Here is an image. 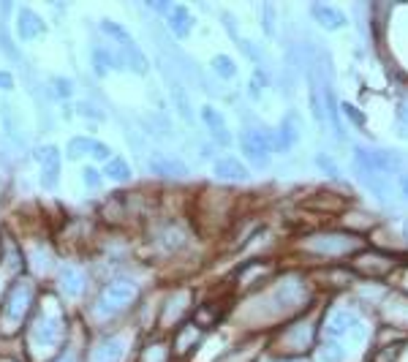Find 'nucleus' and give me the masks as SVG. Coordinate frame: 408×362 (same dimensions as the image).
Instances as JSON below:
<instances>
[{"mask_svg":"<svg viewBox=\"0 0 408 362\" xmlns=\"http://www.w3.org/2000/svg\"><path fill=\"white\" fill-rule=\"evenodd\" d=\"M212 172L218 180H229V183H242L248 180V169L237 161V158H218L212 164Z\"/></svg>","mask_w":408,"mask_h":362,"instance_id":"obj_13","label":"nucleus"},{"mask_svg":"<svg viewBox=\"0 0 408 362\" xmlns=\"http://www.w3.org/2000/svg\"><path fill=\"white\" fill-rule=\"evenodd\" d=\"M147 169L158 177H172V180H180L188 174V166L180 161V158H172V155H164V153H155L150 161H147Z\"/></svg>","mask_w":408,"mask_h":362,"instance_id":"obj_7","label":"nucleus"},{"mask_svg":"<svg viewBox=\"0 0 408 362\" xmlns=\"http://www.w3.org/2000/svg\"><path fill=\"white\" fill-rule=\"evenodd\" d=\"M93 63H96V74H106V71H109V66H112V63H117V60H114V55H112V52H109V49H101V47H96V49H93Z\"/></svg>","mask_w":408,"mask_h":362,"instance_id":"obj_21","label":"nucleus"},{"mask_svg":"<svg viewBox=\"0 0 408 362\" xmlns=\"http://www.w3.org/2000/svg\"><path fill=\"white\" fill-rule=\"evenodd\" d=\"M14 88V77L8 71H0V90H11Z\"/></svg>","mask_w":408,"mask_h":362,"instance_id":"obj_33","label":"nucleus"},{"mask_svg":"<svg viewBox=\"0 0 408 362\" xmlns=\"http://www.w3.org/2000/svg\"><path fill=\"white\" fill-rule=\"evenodd\" d=\"M307 248H310V250H316L318 256L332 259V256L354 253L357 248H362V240H359V237H354V235H321V237H313Z\"/></svg>","mask_w":408,"mask_h":362,"instance_id":"obj_4","label":"nucleus"},{"mask_svg":"<svg viewBox=\"0 0 408 362\" xmlns=\"http://www.w3.org/2000/svg\"><path fill=\"white\" fill-rule=\"evenodd\" d=\"M264 30H267V36L275 33V5L272 3H264Z\"/></svg>","mask_w":408,"mask_h":362,"instance_id":"obj_24","label":"nucleus"},{"mask_svg":"<svg viewBox=\"0 0 408 362\" xmlns=\"http://www.w3.org/2000/svg\"><path fill=\"white\" fill-rule=\"evenodd\" d=\"M47 30V25H44V19L33 11V8H19L16 11V36L22 38V41H30V38H38L41 33Z\"/></svg>","mask_w":408,"mask_h":362,"instance_id":"obj_8","label":"nucleus"},{"mask_svg":"<svg viewBox=\"0 0 408 362\" xmlns=\"http://www.w3.org/2000/svg\"><path fill=\"white\" fill-rule=\"evenodd\" d=\"M202 120L204 125L209 128V133H212L220 144H229V142H231V133H229V128H226V120H223V115H220L215 107H204Z\"/></svg>","mask_w":408,"mask_h":362,"instance_id":"obj_15","label":"nucleus"},{"mask_svg":"<svg viewBox=\"0 0 408 362\" xmlns=\"http://www.w3.org/2000/svg\"><path fill=\"white\" fill-rule=\"evenodd\" d=\"M400 188H403V196L408 199V177H400Z\"/></svg>","mask_w":408,"mask_h":362,"instance_id":"obj_35","label":"nucleus"},{"mask_svg":"<svg viewBox=\"0 0 408 362\" xmlns=\"http://www.w3.org/2000/svg\"><path fill=\"white\" fill-rule=\"evenodd\" d=\"M310 14H313V19H316L321 27H327V30H340V27H346V22H348L340 8L324 5V3H313Z\"/></svg>","mask_w":408,"mask_h":362,"instance_id":"obj_11","label":"nucleus"},{"mask_svg":"<svg viewBox=\"0 0 408 362\" xmlns=\"http://www.w3.org/2000/svg\"><path fill=\"white\" fill-rule=\"evenodd\" d=\"M346 357V352L337 346V344H327L324 349H321V360L324 362H340Z\"/></svg>","mask_w":408,"mask_h":362,"instance_id":"obj_23","label":"nucleus"},{"mask_svg":"<svg viewBox=\"0 0 408 362\" xmlns=\"http://www.w3.org/2000/svg\"><path fill=\"white\" fill-rule=\"evenodd\" d=\"M316 161H318V166H321V169H324L329 177H337V166H335V161H332V158H327V155H318Z\"/></svg>","mask_w":408,"mask_h":362,"instance_id":"obj_29","label":"nucleus"},{"mask_svg":"<svg viewBox=\"0 0 408 362\" xmlns=\"http://www.w3.org/2000/svg\"><path fill=\"white\" fill-rule=\"evenodd\" d=\"M82 174H85V183H88L90 188H99V185H101V177H99V172H96V169H85Z\"/></svg>","mask_w":408,"mask_h":362,"instance_id":"obj_31","label":"nucleus"},{"mask_svg":"<svg viewBox=\"0 0 408 362\" xmlns=\"http://www.w3.org/2000/svg\"><path fill=\"white\" fill-rule=\"evenodd\" d=\"M30 305H33V286L27 281L14 283L5 294V300H3V322L8 327L19 324L25 319V313L30 311Z\"/></svg>","mask_w":408,"mask_h":362,"instance_id":"obj_2","label":"nucleus"},{"mask_svg":"<svg viewBox=\"0 0 408 362\" xmlns=\"http://www.w3.org/2000/svg\"><path fill=\"white\" fill-rule=\"evenodd\" d=\"M212 71H215L220 79H234V77H237V63H234L229 55H215V57H212Z\"/></svg>","mask_w":408,"mask_h":362,"instance_id":"obj_20","label":"nucleus"},{"mask_svg":"<svg viewBox=\"0 0 408 362\" xmlns=\"http://www.w3.org/2000/svg\"><path fill=\"white\" fill-rule=\"evenodd\" d=\"M30 338L36 344H44V346L60 344V338H63V322H60V316H52V313L38 316L36 324H33V330H30Z\"/></svg>","mask_w":408,"mask_h":362,"instance_id":"obj_6","label":"nucleus"},{"mask_svg":"<svg viewBox=\"0 0 408 362\" xmlns=\"http://www.w3.org/2000/svg\"><path fill=\"white\" fill-rule=\"evenodd\" d=\"M101 30L106 33V36H114L120 44H128V41H131L128 30H125L123 25H117V22H109V19H106V22H101Z\"/></svg>","mask_w":408,"mask_h":362,"instance_id":"obj_22","label":"nucleus"},{"mask_svg":"<svg viewBox=\"0 0 408 362\" xmlns=\"http://www.w3.org/2000/svg\"><path fill=\"white\" fill-rule=\"evenodd\" d=\"M136 294H139V289L133 281H112L101 292L99 305H101L103 313H117V311L128 308L136 300Z\"/></svg>","mask_w":408,"mask_h":362,"instance_id":"obj_3","label":"nucleus"},{"mask_svg":"<svg viewBox=\"0 0 408 362\" xmlns=\"http://www.w3.org/2000/svg\"><path fill=\"white\" fill-rule=\"evenodd\" d=\"M262 90H264V77H262V71H253V82H251V96H253V99H259V96H262Z\"/></svg>","mask_w":408,"mask_h":362,"instance_id":"obj_28","label":"nucleus"},{"mask_svg":"<svg viewBox=\"0 0 408 362\" xmlns=\"http://www.w3.org/2000/svg\"><path fill=\"white\" fill-rule=\"evenodd\" d=\"M60 289L68 297H79L85 292V275L77 267H63V272H60Z\"/></svg>","mask_w":408,"mask_h":362,"instance_id":"obj_18","label":"nucleus"},{"mask_svg":"<svg viewBox=\"0 0 408 362\" xmlns=\"http://www.w3.org/2000/svg\"><path fill=\"white\" fill-rule=\"evenodd\" d=\"M0 47H3V52H5L8 57H19L16 49H14V44H11V38H8L5 30H3V22H0Z\"/></svg>","mask_w":408,"mask_h":362,"instance_id":"obj_27","label":"nucleus"},{"mask_svg":"<svg viewBox=\"0 0 408 362\" xmlns=\"http://www.w3.org/2000/svg\"><path fill=\"white\" fill-rule=\"evenodd\" d=\"M58 362H79V357H77L74 352H68V354H63V357H60Z\"/></svg>","mask_w":408,"mask_h":362,"instance_id":"obj_34","label":"nucleus"},{"mask_svg":"<svg viewBox=\"0 0 408 362\" xmlns=\"http://www.w3.org/2000/svg\"><path fill=\"white\" fill-rule=\"evenodd\" d=\"M114 60H117L123 68H133L136 74H147V71H150V66H147V57L139 52V47H136L133 41H128V44H120V52L114 55Z\"/></svg>","mask_w":408,"mask_h":362,"instance_id":"obj_12","label":"nucleus"},{"mask_svg":"<svg viewBox=\"0 0 408 362\" xmlns=\"http://www.w3.org/2000/svg\"><path fill=\"white\" fill-rule=\"evenodd\" d=\"M240 144L245 150V155L256 164V166H267L270 164V150H272V139L264 131H245L240 136Z\"/></svg>","mask_w":408,"mask_h":362,"instance_id":"obj_5","label":"nucleus"},{"mask_svg":"<svg viewBox=\"0 0 408 362\" xmlns=\"http://www.w3.org/2000/svg\"><path fill=\"white\" fill-rule=\"evenodd\" d=\"M77 109H79V115H82V118H88V115H90V118H96V120H101L103 118L101 112H96L90 104H77Z\"/></svg>","mask_w":408,"mask_h":362,"instance_id":"obj_32","label":"nucleus"},{"mask_svg":"<svg viewBox=\"0 0 408 362\" xmlns=\"http://www.w3.org/2000/svg\"><path fill=\"white\" fill-rule=\"evenodd\" d=\"M52 85H55V96L58 99H66V96H71V82L68 79H52Z\"/></svg>","mask_w":408,"mask_h":362,"instance_id":"obj_26","label":"nucleus"},{"mask_svg":"<svg viewBox=\"0 0 408 362\" xmlns=\"http://www.w3.org/2000/svg\"><path fill=\"white\" fill-rule=\"evenodd\" d=\"M395 118H398V125H400V136H406L408 139V107L406 104H400V107L395 109Z\"/></svg>","mask_w":408,"mask_h":362,"instance_id":"obj_25","label":"nucleus"},{"mask_svg":"<svg viewBox=\"0 0 408 362\" xmlns=\"http://www.w3.org/2000/svg\"><path fill=\"white\" fill-rule=\"evenodd\" d=\"M169 30L177 38H186L194 30V16H191V11L186 5H172L169 8Z\"/></svg>","mask_w":408,"mask_h":362,"instance_id":"obj_14","label":"nucleus"},{"mask_svg":"<svg viewBox=\"0 0 408 362\" xmlns=\"http://www.w3.org/2000/svg\"><path fill=\"white\" fill-rule=\"evenodd\" d=\"M103 174L114 183H125V180H131V166L123 158H109L106 166H103Z\"/></svg>","mask_w":408,"mask_h":362,"instance_id":"obj_19","label":"nucleus"},{"mask_svg":"<svg viewBox=\"0 0 408 362\" xmlns=\"http://www.w3.org/2000/svg\"><path fill=\"white\" fill-rule=\"evenodd\" d=\"M125 357V341L123 338H106L93 352V362H123Z\"/></svg>","mask_w":408,"mask_h":362,"instance_id":"obj_16","label":"nucleus"},{"mask_svg":"<svg viewBox=\"0 0 408 362\" xmlns=\"http://www.w3.org/2000/svg\"><path fill=\"white\" fill-rule=\"evenodd\" d=\"M38 161H41V183H44V188H55L58 185V174H60V153H58V147H44V150H38Z\"/></svg>","mask_w":408,"mask_h":362,"instance_id":"obj_10","label":"nucleus"},{"mask_svg":"<svg viewBox=\"0 0 408 362\" xmlns=\"http://www.w3.org/2000/svg\"><path fill=\"white\" fill-rule=\"evenodd\" d=\"M348 324H354L351 311H332L324 322V333H327V338H340L348 333Z\"/></svg>","mask_w":408,"mask_h":362,"instance_id":"obj_17","label":"nucleus"},{"mask_svg":"<svg viewBox=\"0 0 408 362\" xmlns=\"http://www.w3.org/2000/svg\"><path fill=\"white\" fill-rule=\"evenodd\" d=\"M343 115H346V118H351L357 125H365V118H362V115L357 112V107H351V104H343Z\"/></svg>","mask_w":408,"mask_h":362,"instance_id":"obj_30","label":"nucleus"},{"mask_svg":"<svg viewBox=\"0 0 408 362\" xmlns=\"http://www.w3.org/2000/svg\"><path fill=\"white\" fill-rule=\"evenodd\" d=\"M270 362H303V360H289V357H283V360H270Z\"/></svg>","mask_w":408,"mask_h":362,"instance_id":"obj_36","label":"nucleus"},{"mask_svg":"<svg viewBox=\"0 0 408 362\" xmlns=\"http://www.w3.org/2000/svg\"><path fill=\"white\" fill-rule=\"evenodd\" d=\"M354 164H357V169L376 172V174H381V177L398 174L400 166H403L395 153L379 150V147H357V150H354Z\"/></svg>","mask_w":408,"mask_h":362,"instance_id":"obj_1","label":"nucleus"},{"mask_svg":"<svg viewBox=\"0 0 408 362\" xmlns=\"http://www.w3.org/2000/svg\"><path fill=\"white\" fill-rule=\"evenodd\" d=\"M109 147L99 142V139H93V136H74L71 142H68V155L71 158H82V155H93V158H103V161H109Z\"/></svg>","mask_w":408,"mask_h":362,"instance_id":"obj_9","label":"nucleus"}]
</instances>
